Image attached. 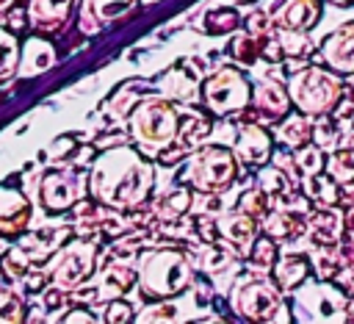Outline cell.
<instances>
[{
  "label": "cell",
  "mask_w": 354,
  "mask_h": 324,
  "mask_svg": "<svg viewBox=\"0 0 354 324\" xmlns=\"http://www.w3.org/2000/svg\"><path fill=\"white\" fill-rule=\"evenodd\" d=\"M321 58L337 75H354V22L335 28L321 42Z\"/></svg>",
  "instance_id": "obj_13"
},
{
  "label": "cell",
  "mask_w": 354,
  "mask_h": 324,
  "mask_svg": "<svg viewBox=\"0 0 354 324\" xmlns=\"http://www.w3.org/2000/svg\"><path fill=\"white\" fill-rule=\"evenodd\" d=\"M199 94L210 114L230 116V114L243 111L252 102V83L243 72L232 66H218L199 83Z\"/></svg>",
  "instance_id": "obj_8"
},
{
  "label": "cell",
  "mask_w": 354,
  "mask_h": 324,
  "mask_svg": "<svg viewBox=\"0 0 354 324\" xmlns=\"http://www.w3.org/2000/svg\"><path fill=\"white\" fill-rule=\"evenodd\" d=\"M86 188L88 186L77 172H50L39 183V202L47 213H61L69 210L75 202H80Z\"/></svg>",
  "instance_id": "obj_10"
},
{
  "label": "cell",
  "mask_w": 354,
  "mask_h": 324,
  "mask_svg": "<svg viewBox=\"0 0 354 324\" xmlns=\"http://www.w3.org/2000/svg\"><path fill=\"white\" fill-rule=\"evenodd\" d=\"M252 102L260 114L266 116H274V119H285L288 111H290V94H288V86L271 80V78H260L252 83Z\"/></svg>",
  "instance_id": "obj_19"
},
{
  "label": "cell",
  "mask_w": 354,
  "mask_h": 324,
  "mask_svg": "<svg viewBox=\"0 0 354 324\" xmlns=\"http://www.w3.org/2000/svg\"><path fill=\"white\" fill-rule=\"evenodd\" d=\"M171 299H158L152 307L141 310L136 321H177V310L169 305Z\"/></svg>",
  "instance_id": "obj_34"
},
{
  "label": "cell",
  "mask_w": 354,
  "mask_h": 324,
  "mask_svg": "<svg viewBox=\"0 0 354 324\" xmlns=\"http://www.w3.org/2000/svg\"><path fill=\"white\" fill-rule=\"evenodd\" d=\"M155 186V166L138 147L119 144L100 152L88 172V191L105 208H138L147 202Z\"/></svg>",
  "instance_id": "obj_1"
},
{
  "label": "cell",
  "mask_w": 354,
  "mask_h": 324,
  "mask_svg": "<svg viewBox=\"0 0 354 324\" xmlns=\"http://www.w3.org/2000/svg\"><path fill=\"white\" fill-rule=\"evenodd\" d=\"M191 199H194V188L191 186H174V188H169L160 199H158V205H155V213H158V219H163V222H174V219H180L188 208H191Z\"/></svg>",
  "instance_id": "obj_21"
},
{
  "label": "cell",
  "mask_w": 354,
  "mask_h": 324,
  "mask_svg": "<svg viewBox=\"0 0 354 324\" xmlns=\"http://www.w3.org/2000/svg\"><path fill=\"white\" fill-rule=\"evenodd\" d=\"M14 6V0H0V11H6V8H11Z\"/></svg>",
  "instance_id": "obj_38"
},
{
  "label": "cell",
  "mask_w": 354,
  "mask_h": 324,
  "mask_svg": "<svg viewBox=\"0 0 354 324\" xmlns=\"http://www.w3.org/2000/svg\"><path fill=\"white\" fill-rule=\"evenodd\" d=\"M138 6V0H80V30L83 33H100L108 25L122 22L124 17L133 14V8Z\"/></svg>",
  "instance_id": "obj_11"
},
{
  "label": "cell",
  "mask_w": 354,
  "mask_h": 324,
  "mask_svg": "<svg viewBox=\"0 0 354 324\" xmlns=\"http://www.w3.org/2000/svg\"><path fill=\"white\" fill-rule=\"evenodd\" d=\"M230 307L238 318L246 321H285L282 288L274 282V277L266 274L241 277L230 291Z\"/></svg>",
  "instance_id": "obj_6"
},
{
  "label": "cell",
  "mask_w": 354,
  "mask_h": 324,
  "mask_svg": "<svg viewBox=\"0 0 354 324\" xmlns=\"http://www.w3.org/2000/svg\"><path fill=\"white\" fill-rule=\"evenodd\" d=\"M257 186H260L268 197H277V194H282V191L288 188V174H285L282 166H268V163H263V169L257 172Z\"/></svg>",
  "instance_id": "obj_31"
},
{
  "label": "cell",
  "mask_w": 354,
  "mask_h": 324,
  "mask_svg": "<svg viewBox=\"0 0 354 324\" xmlns=\"http://www.w3.org/2000/svg\"><path fill=\"white\" fill-rule=\"evenodd\" d=\"M304 191L310 194V199H315L318 205H332L335 199H337V188H335V180L326 174H310V177H304Z\"/></svg>",
  "instance_id": "obj_29"
},
{
  "label": "cell",
  "mask_w": 354,
  "mask_h": 324,
  "mask_svg": "<svg viewBox=\"0 0 354 324\" xmlns=\"http://www.w3.org/2000/svg\"><path fill=\"white\" fill-rule=\"evenodd\" d=\"M64 321H69V324H75V321H94V316L88 310H72V313L64 316Z\"/></svg>",
  "instance_id": "obj_36"
},
{
  "label": "cell",
  "mask_w": 354,
  "mask_h": 324,
  "mask_svg": "<svg viewBox=\"0 0 354 324\" xmlns=\"http://www.w3.org/2000/svg\"><path fill=\"white\" fill-rule=\"evenodd\" d=\"M133 280H136V271L133 269L113 263V266H108L100 274V294L108 296V299H116V296H122L133 285Z\"/></svg>",
  "instance_id": "obj_23"
},
{
  "label": "cell",
  "mask_w": 354,
  "mask_h": 324,
  "mask_svg": "<svg viewBox=\"0 0 354 324\" xmlns=\"http://www.w3.org/2000/svg\"><path fill=\"white\" fill-rule=\"evenodd\" d=\"M246 260H249V266L257 269V271L274 269V263H277V244H274V238H271V235L254 238L252 246H249V252H246Z\"/></svg>",
  "instance_id": "obj_26"
},
{
  "label": "cell",
  "mask_w": 354,
  "mask_h": 324,
  "mask_svg": "<svg viewBox=\"0 0 354 324\" xmlns=\"http://www.w3.org/2000/svg\"><path fill=\"white\" fill-rule=\"evenodd\" d=\"M326 3H332V6H337V8H346V6H354V0H326Z\"/></svg>",
  "instance_id": "obj_37"
},
{
  "label": "cell",
  "mask_w": 354,
  "mask_h": 324,
  "mask_svg": "<svg viewBox=\"0 0 354 324\" xmlns=\"http://www.w3.org/2000/svg\"><path fill=\"white\" fill-rule=\"evenodd\" d=\"M321 19V0H279L271 8V22L285 33H304Z\"/></svg>",
  "instance_id": "obj_12"
},
{
  "label": "cell",
  "mask_w": 354,
  "mask_h": 324,
  "mask_svg": "<svg viewBox=\"0 0 354 324\" xmlns=\"http://www.w3.org/2000/svg\"><path fill=\"white\" fill-rule=\"evenodd\" d=\"M55 47L41 36H28L19 47V66L17 78H36L55 66Z\"/></svg>",
  "instance_id": "obj_18"
},
{
  "label": "cell",
  "mask_w": 354,
  "mask_h": 324,
  "mask_svg": "<svg viewBox=\"0 0 354 324\" xmlns=\"http://www.w3.org/2000/svg\"><path fill=\"white\" fill-rule=\"evenodd\" d=\"M324 172L335 183H351L354 180V150H335L329 158H324Z\"/></svg>",
  "instance_id": "obj_25"
},
{
  "label": "cell",
  "mask_w": 354,
  "mask_h": 324,
  "mask_svg": "<svg viewBox=\"0 0 354 324\" xmlns=\"http://www.w3.org/2000/svg\"><path fill=\"white\" fill-rule=\"evenodd\" d=\"M30 222V202L19 188L0 186V235H17Z\"/></svg>",
  "instance_id": "obj_17"
},
{
  "label": "cell",
  "mask_w": 354,
  "mask_h": 324,
  "mask_svg": "<svg viewBox=\"0 0 354 324\" xmlns=\"http://www.w3.org/2000/svg\"><path fill=\"white\" fill-rule=\"evenodd\" d=\"M127 127L141 152L160 155L174 144L180 133V114L166 97H147L130 111Z\"/></svg>",
  "instance_id": "obj_3"
},
{
  "label": "cell",
  "mask_w": 354,
  "mask_h": 324,
  "mask_svg": "<svg viewBox=\"0 0 354 324\" xmlns=\"http://www.w3.org/2000/svg\"><path fill=\"white\" fill-rule=\"evenodd\" d=\"M238 22H241V14L235 8H210L202 19V28L207 33H230L238 28Z\"/></svg>",
  "instance_id": "obj_27"
},
{
  "label": "cell",
  "mask_w": 354,
  "mask_h": 324,
  "mask_svg": "<svg viewBox=\"0 0 354 324\" xmlns=\"http://www.w3.org/2000/svg\"><path fill=\"white\" fill-rule=\"evenodd\" d=\"M288 94L296 111L326 116L343 97V78L329 66H304L288 78Z\"/></svg>",
  "instance_id": "obj_5"
},
{
  "label": "cell",
  "mask_w": 354,
  "mask_h": 324,
  "mask_svg": "<svg viewBox=\"0 0 354 324\" xmlns=\"http://www.w3.org/2000/svg\"><path fill=\"white\" fill-rule=\"evenodd\" d=\"M232 152H235L238 163L263 166L274 155V141L260 125H241V130L232 141Z\"/></svg>",
  "instance_id": "obj_14"
},
{
  "label": "cell",
  "mask_w": 354,
  "mask_h": 324,
  "mask_svg": "<svg viewBox=\"0 0 354 324\" xmlns=\"http://www.w3.org/2000/svg\"><path fill=\"white\" fill-rule=\"evenodd\" d=\"M102 321H111V324L133 321V307H130L124 299H111V305L105 307V318H102Z\"/></svg>",
  "instance_id": "obj_35"
},
{
  "label": "cell",
  "mask_w": 354,
  "mask_h": 324,
  "mask_svg": "<svg viewBox=\"0 0 354 324\" xmlns=\"http://www.w3.org/2000/svg\"><path fill=\"white\" fill-rule=\"evenodd\" d=\"M19 39L8 30L0 28V86L8 83L14 75H17V66H19Z\"/></svg>",
  "instance_id": "obj_24"
},
{
  "label": "cell",
  "mask_w": 354,
  "mask_h": 324,
  "mask_svg": "<svg viewBox=\"0 0 354 324\" xmlns=\"http://www.w3.org/2000/svg\"><path fill=\"white\" fill-rule=\"evenodd\" d=\"M310 258L301 252H288L277 258L274 263V282L282 288V294H293L304 280H310Z\"/></svg>",
  "instance_id": "obj_20"
},
{
  "label": "cell",
  "mask_w": 354,
  "mask_h": 324,
  "mask_svg": "<svg viewBox=\"0 0 354 324\" xmlns=\"http://www.w3.org/2000/svg\"><path fill=\"white\" fill-rule=\"evenodd\" d=\"M22 316H25V307L17 291L8 285H0V324H19Z\"/></svg>",
  "instance_id": "obj_30"
},
{
  "label": "cell",
  "mask_w": 354,
  "mask_h": 324,
  "mask_svg": "<svg viewBox=\"0 0 354 324\" xmlns=\"http://www.w3.org/2000/svg\"><path fill=\"white\" fill-rule=\"evenodd\" d=\"M194 282V269L180 249H147L136 266V285L144 299H174Z\"/></svg>",
  "instance_id": "obj_2"
},
{
  "label": "cell",
  "mask_w": 354,
  "mask_h": 324,
  "mask_svg": "<svg viewBox=\"0 0 354 324\" xmlns=\"http://www.w3.org/2000/svg\"><path fill=\"white\" fill-rule=\"evenodd\" d=\"M94 263H97V249L88 241H69L64 244L47 263V274L53 280L55 288L61 291H75L83 282H88V277L94 274Z\"/></svg>",
  "instance_id": "obj_9"
},
{
  "label": "cell",
  "mask_w": 354,
  "mask_h": 324,
  "mask_svg": "<svg viewBox=\"0 0 354 324\" xmlns=\"http://www.w3.org/2000/svg\"><path fill=\"white\" fill-rule=\"evenodd\" d=\"M293 163L301 172V177L318 174V172H324V152L318 144H304V147L293 150Z\"/></svg>",
  "instance_id": "obj_28"
},
{
  "label": "cell",
  "mask_w": 354,
  "mask_h": 324,
  "mask_svg": "<svg viewBox=\"0 0 354 324\" xmlns=\"http://www.w3.org/2000/svg\"><path fill=\"white\" fill-rule=\"evenodd\" d=\"M263 230H266V235H271V238H288V235H293V219H290L285 210L268 213L266 222H263Z\"/></svg>",
  "instance_id": "obj_33"
},
{
  "label": "cell",
  "mask_w": 354,
  "mask_h": 324,
  "mask_svg": "<svg viewBox=\"0 0 354 324\" xmlns=\"http://www.w3.org/2000/svg\"><path fill=\"white\" fill-rule=\"evenodd\" d=\"M238 208L241 210H246L249 216H266L268 213V194L257 186V188H252V191H246L241 199H238Z\"/></svg>",
  "instance_id": "obj_32"
},
{
  "label": "cell",
  "mask_w": 354,
  "mask_h": 324,
  "mask_svg": "<svg viewBox=\"0 0 354 324\" xmlns=\"http://www.w3.org/2000/svg\"><path fill=\"white\" fill-rule=\"evenodd\" d=\"M77 3L80 0H28V22L44 33L61 30L72 19Z\"/></svg>",
  "instance_id": "obj_16"
},
{
  "label": "cell",
  "mask_w": 354,
  "mask_h": 324,
  "mask_svg": "<svg viewBox=\"0 0 354 324\" xmlns=\"http://www.w3.org/2000/svg\"><path fill=\"white\" fill-rule=\"evenodd\" d=\"M290 316L296 321H313V324L346 321V316H348V296L337 285H332V282L304 280L293 291Z\"/></svg>",
  "instance_id": "obj_7"
},
{
  "label": "cell",
  "mask_w": 354,
  "mask_h": 324,
  "mask_svg": "<svg viewBox=\"0 0 354 324\" xmlns=\"http://www.w3.org/2000/svg\"><path fill=\"white\" fill-rule=\"evenodd\" d=\"M216 230L230 246H235L241 255H246L252 241L257 238V219L249 216L246 210L235 208V210H227L216 219Z\"/></svg>",
  "instance_id": "obj_15"
},
{
  "label": "cell",
  "mask_w": 354,
  "mask_h": 324,
  "mask_svg": "<svg viewBox=\"0 0 354 324\" xmlns=\"http://www.w3.org/2000/svg\"><path fill=\"white\" fill-rule=\"evenodd\" d=\"M238 177V158L232 147L221 144H205L196 152H191L180 169V183L191 186L202 194H218L227 191Z\"/></svg>",
  "instance_id": "obj_4"
},
{
  "label": "cell",
  "mask_w": 354,
  "mask_h": 324,
  "mask_svg": "<svg viewBox=\"0 0 354 324\" xmlns=\"http://www.w3.org/2000/svg\"><path fill=\"white\" fill-rule=\"evenodd\" d=\"M310 136H313V122L307 119V114H288V119L277 127V138L285 144V147H290V150H299V147H304V144H310Z\"/></svg>",
  "instance_id": "obj_22"
}]
</instances>
